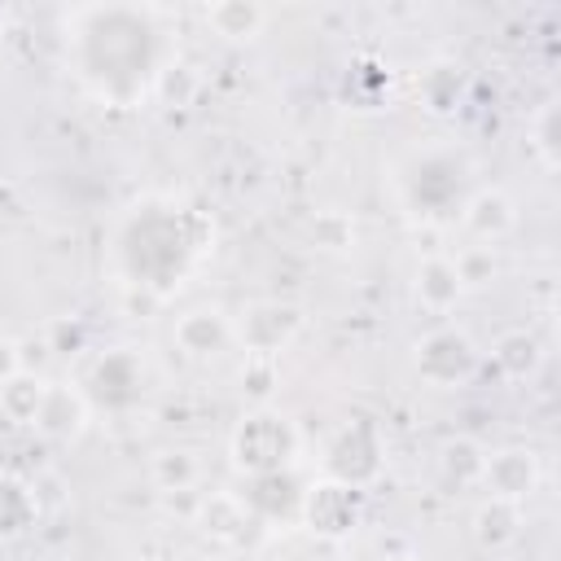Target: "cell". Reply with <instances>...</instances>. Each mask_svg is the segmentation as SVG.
Segmentation results:
<instances>
[{
    "instance_id": "1",
    "label": "cell",
    "mask_w": 561,
    "mask_h": 561,
    "mask_svg": "<svg viewBox=\"0 0 561 561\" xmlns=\"http://www.w3.org/2000/svg\"><path fill=\"white\" fill-rule=\"evenodd\" d=\"M232 465L250 478H263V473H280L289 469L294 451H298V430L294 421H285L280 412L272 408H259L250 416H241V425L232 430Z\"/></svg>"
},
{
    "instance_id": "2",
    "label": "cell",
    "mask_w": 561,
    "mask_h": 561,
    "mask_svg": "<svg viewBox=\"0 0 561 561\" xmlns=\"http://www.w3.org/2000/svg\"><path fill=\"white\" fill-rule=\"evenodd\" d=\"M482 355L473 346V337L465 329H430L421 342H416V373L421 381L438 386V390H451V386H465L473 373H478Z\"/></svg>"
},
{
    "instance_id": "3",
    "label": "cell",
    "mask_w": 561,
    "mask_h": 561,
    "mask_svg": "<svg viewBox=\"0 0 561 561\" xmlns=\"http://www.w3.org/2000/svg\"><path fill=\"white\" fill-rule=\"evenodd\" d=\"M302 307L298 302H280V298H267V302H254L241 311V320L232 324V337L250 351V359H276L302 329Z\"/></svg>"
},
{
    "instance_id": "4",
    "label": "cell",
    "mask_w": 561,
    "mask_h": 561,
    "mask_svg": "<svg viewBox=\"0 0 561 561\" xmlns=\"http://www.w3.org/2000/svg\"><path fill=\"white\" fill-rule=\"evenodd\" d=\"M298 517H302L307 530L320 535V539H346V535L364 522V491L324 478V482H316V486L302 491Z\"/></svg>"
},
{
    "instance_id": "5",
    "label": "cell",
    "mask_w": 561,
    "mask_h": 561,
    "mask_svg": "<svg viewBox=\"0 0 561 561\" xmlns=\"http://www.w3.org/2000/svg\"><path fill=\"white\" fill-rule=\"evenodd\" d=\"M324 473L333 482H346V486H368L377 482L381 473V434L368 425V421H351L333 434L329 451H324Z\"/></svg>"
},
{
    "instance_id": "6",
    "label": "cell",
    "mask_w": 561,
    "mask_h": 561,
    "mask_svg": "<svg viewBox=\"0 0 561 561\" xmlns=\"http://www.w3.org/2000/svg\"><path fill=\"white\" fill-rule=\"evenodd\" d=\"M482 486H486L495 500L522 504V500L539 486V456H535L530 447H500V451H486Z\"/></svg>"
},
{
    "instance_id": "7",
    "label": "cell",
    "mask_w": 561,
    "mask_h": 561,
    "mask_svg": "<svg viewBox=\"0 0 561 561\" xmlns=\"http://www.w3.org/2000/svg\"><path fill=\"white\" fill-rule=\"evenodd\" d=\"M254 522L259 517L250 513L245 495H237V491H206L193 508V526L215 543H245Z\"/></svg>"
},
{
    "instance_id": "8",
    "label": "cell",
    "mask_w": 561,
    "mask_h": 561,
    "mask_svg": "<svg viewBox=\"0 0 561 561\" xmlns=\"http://www.w3.org/2000/svg\"><path fill=\"white\" fill-rule=\"evenodd\" d=\"M460 224L473 241H500L517 228V202L504 188H478L473 197L460 202Z\"/></svg>"
},
{
    "instance_id": "9",
    "label": "cell",
    "mask_w": 561,
    "mask_h": 561,
    "mask_svg": "<svg viewBox=\"0 0 561 561\" xmlns=\"http://www.w3.org/2000/svg\"><path fill=\"white\" fill-rule=\"evenodd\" d=\"M35 430L53 443H75L88 430V399L75 386H48L44 408L35 416Z\"/></svg>"
},
{
    "instance_id": "10",
    "label": "cell",
    "mask_w": 561,
    "mask_h": 561,
    "mask_svg": "<svg viewBox=\"0 0 561 561\" xmlns=\"http://www.w3.org/2000/svg\"><path fill=\"white\" fill-rule=\"evenodd\" d=\"M412 289H416V302H421L425 311H434V316L451 311V307L460 302V294H465L456 263H451V259H443V254H430V259H421Z\"/></svg>"
},
{
    "instance_id": "11",
    "label": "cell",
    "mask_w": 561,
    "mask_h": 561,
    "mask_svg": "<svg viewBox=\"0 0 561 561\" xmlns=\"http://www.w3.org/2000/svg\"><path fill=\"white\" fill-rule=\"evenodd\" d=\"M92 394L110 408H127L140 394V364L131 351H110L96 368H92Z\"/></svg>"
},
{
    "instance_id": "12",
    "label": "cell",
    "mask_w": 561,
    "mask_h": 561,
    "mask_svg": "<svg viewBox=\"0 0 561 561\" xmlns=\"http://www.w3.org/2000/svg\"><path fill=\"white\" fill-rule=\"evenodd\" d=\"M232 337V324L219 307H193L175 320V346L184 355H215Z\"/></svg>"
},
{
    "instance_id": "13",
    "label": "cell",
    "mask_w": 561,
    "mask_h": 561,
    "mask_svg": "<svg viewBox=\"0 0 561 561\" xmlns=\"http://www.w3.org/2000/svg\"><path fill=\"white\" fill-rule=\"evenodd\" d=\"M245 504H250V513L263 517V522L294 517V513L302 508V486L289 478V469H280V473H263V478H250Z\"/></svg>"
},
{
    "instance_id": "14",
    "label": "cell",
    "mask_w": 561,
    "mask_h": 561,
    "mask_svg": "<svg viewBox=\"0 0 561 561\" xmlns=\"http://www.w3.org/2000/svg\"><path fill=\"white\" fill-rule=\"evenodd\" d=\"M202 18L219 39H232V44L254 39L267 26V9L259 0H215L202 9Z\"/></svg>"
},
{
    "instance_id": "15",
    "label": "cell",
    "mask_w": 561,
    "mask_h": 561,
    "mask_svg": "<svg viewBox=\"0 0 561 561\" xmlns=\"http://www.w3.org/2000/svg\"><path fill=\"white\" fill-rule=\"evenodd\" d=\"M491 364L500 368V377H508V381H526V377L539 373V364H543V346H539V337L526 333V329H504V333L491 342Z\"/></svg>"
},
{
    "instance_id": "16",
    "label": "cell",
    "mask_w": 561,
    "mask_h": 561,
    "mask_svg": "<svg viewBox=\"0 0 561 561\" xmlns=\"http://www.w3.org/2000/svg\"><path fill=\"white\" fill-rule=\"evenodd\" d=\"M517 535H522V504L486 495V500L473 508V539H478V548L500 552V548H508Z\"/></svg>"
},
{
    "instance_id": "17",
    "label": "cell",
    "mask_w": 561,
    "mask_h": 561,
    "mask_svg": "<svg viewBox=\"0 0 561 561\" xmlns=\"http://www.w3.org/2000/svg\"><path fill=\"white\" fill-rule=\"evenodd\" d=\"M39 522V495L31 482L0 473V543L22 539L31 526Z\"/></svg>"
},
{
    "instance_id": "18",
    "label": "cell",
    "mask_w": 561,
    "mask_h": 561,
    "mask_svg": "<svg viewBox=\"0 0 561 561\" xmlns=\"http://www.w3.org/2000/svg\"><path fill=\"white\" fill-rule=\"evenodd\" d=\"M44 394H48V381L39 373L22 368L9 381H0V416L13 421V425H35V416L44 408Z\"/></svg>"
},
{
    "instance_id": "19",
    "label": "cell",
    "mask_w": 561,
    "mask_h": 561,
    "mask_svg": "<svg viewBox=\"0 0 561 561\" xmlns=\"http://www.w3.org/2000/svg\"><path fill=\"white\" fill-rule=\"evenodd\" d=\"M149 478H153V486H162V491H188V486H197L202 465H197V456H193L188 447H162V451H153V460H149Z\"/></svg>"
},
{
    "instance_id": "20",
    "label": "cell",
    "mask_w": 561,
    "mask_h": 561,
    "mask_svg": "<svg viewBox=\"0 0 561 561\" xmlns=\"http://www.w3.org/2000/svg\"><path fill=\"white\" fill-rule=\"evenodd\" d=\"M438 465H443V473H447L451 482L469 486V482H482V465H486V451H482V443H478V438H469V434H456V438H447V443H443V451H438Z\"/></svg>"
},
{
    "instance_id": "21",
    "label": "cell",
    "mask_w": 561,
    "mask_h": 561,
    "mask_svg": "<svg viewBox=\"0 0 561 561\" xmlns=\"http://www.w3.org/2000/svg\"><path fill=\"white\" fill-rule=\"evenodd\" d=\"M460 92H465V83H460V70L451 61H438L421 75V101L430 114H451L460 105Z\"/></svg>"
},
{
    "instance_id": "22",
    "label": "cell",
    "mask_w": 561,
    "mask_h": 561,
    "mask_svg": "<svg viewBox=\"0 0 561 561\" xmlns=\"http://www.w3.org/2000/svg\"><path fill=\"white\" fill-rule=\"evenodd\" d=\"M557 123H561V105H557V101H543L539 114L530 118V149H535V158H539L543 171H557V162H561Z\"/></svg>"
},
{
    "instance_id": "23",
    "label": "cell",
    "mask_w": 561,
    "mask_h": 561,
    "mask_svg": "<svg viewBox=\"0 0 561 561\" xmlns=\"http://www.w3.org/2000/svg\"><path fill=\"white\" fill-rule=\"evenodd\" d=\"M307 232H311V245L324 254H346L355 245V219L346 210H320Z\"/></svg>"
},
{
    "instance_id": "24",
    "label": "cell",
    "mask_w": 561,
    "mask_h": 561,
    "mask_svg": "<svg viewBox=\"0 0 561 561\" xmlns=\"http://www.w3.org/2000/svg\"><path fill=\"white\" fill-rule=\"evenodd\" d=\"M202 88V75L188 66V61H167L158 75H153V92L167 101V105H188Z\"/></svg>"
},
{
    "instance_id": "25",
    "label": "cell",
    "mask_w": 561,
    "mask_h": 561,
    "mask_svg": "<svg viewBox=\"0 0 561 561\" xmlns=\"http://www.w3.org/2000/svg\"><path fill=\"white\" fill-rule=\"evenodd\" d=\"M276 386H280L276 359H250V355H245V364H241V394L263 408V403L276 394Z\"/></svg>"
},
{
    "instance_id": "26",
    "label": "cell",
    "mask_w": 561,
    "mask_h": 561,
    "mask_svg": "<svg viewBox=\"0 0 561 561\" xmlns=\"http://www.w3.org/2000/svg\"><path fill=\"white\" fill-rule=\"evenodd\" d=\"M456 263V272H460V285L465 289H478V285H486L495 272H500V263H495V254H491V245H473V250H465L460 259H451Z\"/></svg>"
},
{
    "instance_id": "27",
    "label": "cell",
    "mask_w": 561,
    "mask_h": 561,
    "mask_svg": "<svg viewBox=\"0 0 561 561\" xmlns=\"http://www.w3.org/2000/svg\"><path fill=\"white\" fill-rule=\"evenodd\" d=\"M123 307H127V316H153L162 307V294L153 285H131L127 298H123Z\"/></svg>"
},
{
    "instance_id": "28",
    "label": "cell",
    "mask_w": 561,
    "mask_h": 561,
    "mask_svg": "<svg viewBox=\"0 0 561 561\" xmlns=\"http://www.w3.org/2000/svg\"><path fill=\"white\" fill-rule=\"evenodd\" d=\"M22 342L18 337H0V381H9L13 373H22Z\"/></svg>"
},
{
    "instance_id": "29",
    "label": "cell",
    "mask_w": 561,
    "mask_h": 561,
    "mask_svg": "<svg viewBox=\"0 0 561 561\" xmlns=\"http://www.w3.org/2000/svg\"><path fill=\"white\" fill-rule=\"evenodd\" d=\"M4 22H9V9H4V4H0V31H4Z\"/></svg>"
}]
</instances>
